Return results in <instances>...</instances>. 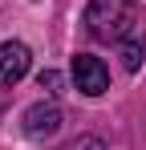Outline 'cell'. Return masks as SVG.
<instances>
[{"label": "cell", "instance_id": "1", "mask_svg": "<svg viewBox=\"0 0 146 150\" xmlns=\"http://www.w3.org/2000/svg\"><path fill=\"white\" fill-rule=\"evenodd\" d=\"M85 33L94 41L106 45H118L130 33H138V0H89L85 4V16H81Z\"/></svg>", "mask_w": 146, "mask_h": 150}, {"label": "cell", "instance_id": "2", "mask_svg": "<svg viewBox=\"0 0 146 150\" xmlns=\"http://www.w3.org/2000/svg\"><path fill=\"white\" fill-rule=\"evenodd\" d=\"M73 85L85 93V98H101L110 89V69L101 57H89V53H77L73 57Z\"/></svg>", "mask_w": 146, "mask_h": 150}, {"label": "cell", "instance_id": "3", "mask_svg": "<svg viewBox=\"0 0 146 150\" xmlns=\"http://www.w3.org/2000/svg\"><path fill=\"white\" fill-rule=\"evenodd\" d=\"M21 130H24V138H33V142L53 138V134L61 130V105H57V101H37V105H28L24 118H21Z\"/></svg>", "mask_w": 146, "mask_h": 150}, {"label": "cell", "instance_id": "4", "mask_svg": "<svg viewBox=\"0 0 146 150\" xmlns=\"http://www.w3.org/2000/svg\"><path fill=\"white\" fill-rule=\"evenodd\" d=\"M28 65H33V53L24 41H4L0 45V85L8 89V85H16L24 73H28Z\"/></svg>", "mask_w": 146, "mask_h": 150}, {"label": "cell", "instance_id": "5", "mask_svg": "<svg viewBox=\"0 0 146 150\" xmlns=\"http://www.w3.org/2000/svg\"><path fill=\"white\" fill-rule=\"evenodd\" d=\"M118 53H122V65H126L130 73H138L142 61H146V41H142V33H130L126 41H118Z\"/></svg>", "mask_w": 146, "mask_h": 150}, {"label": "cell", "instance_id": "6", "mask_svg": "<svg viewBox=\"0 0 146 150\" xmlns=\"http://www.w3.org/2000/svg\"><path fill=\"white\" fill-rule=\"evenodd\" d=\"M57 150H106V142L97 134H77V138H69L65 146H57Z\"/></svg>", "mask_w": 146, "mask_h": 150}, {"label": "cell", "instance_id": "7", "mask_svg": "<svg viewBox=\"0 0 146 150\" xmlns=\"http://www.w3.org/2000/svg\"><path fill=\"white\" fill-rule=\"evenodd\" d=\"M37 81H41V89H45V93H61V73H57V69H41Z\"/></svg>", "mask_w": 146, "mask_h": 150}]
</instances>
